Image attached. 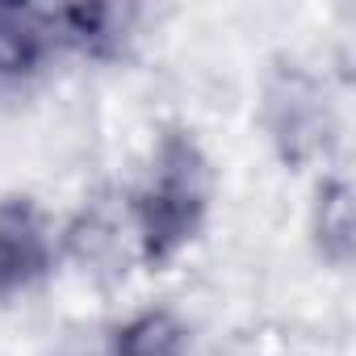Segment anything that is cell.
<instances>
[{
	"instance_id": "cell-1",
	"label": "cell",
	"mask_w": 356,
	"mask_h": 356,
	"mask_svg": "<svg viewBox=\"0 0 356 356\" xmlns=\"http://www.w3.org/2000/svg\"><path fill=\"white\" fill-rule=\"evenodd\" d=\"M214 206V168L193 130H163L134 189V243L147 268L176 264L206 231Z\"/></svg>"
},
{
	"instance_id": "cell-2",
	"label": "cell",
	"mask_w": 356,
	"mask_h": 356,
	"mask_svg": "<svg viewBox=\"0 0 356 356\" xmlns=\"http://www.w3.org/2000/svg\"><path fill=\"white\" fill-rule=\"evenodd\" d=\"M55 268V227L47 210L26 197H0V306L38 289Z\"/></svg>"
},
{
	"instance_id": "cell-3",
	"label": "cell",
	"mask_w": 356,
	"mask_h": 356,
	"mask_svg": "<svg viewBox=\"0 0 356 356\" xmlns=\"http://www.w3.org/2000/svg\"><path fill=\"white\" fill-rule=\"evenodd\" d=\"M51 13L34 5H0V92H17L42 76L55 55Z\"/></svg>"
},
{
	"instance_id": "cell-4",
	"label": "cell",
	"mask_w": 356,
	"mask_h": 356,
	"mask_svg": "<svg viewBox=\"0 0 356 356\" xmlns=\"http://www.w3.org/2000/svg\"><path fill=\"white\" fill-rule=\"evenodd\" d=\"M47 13H51L55 47L97 63L118 59L134 34V9L126 5H63Z\"/></svg>"
},
{
	"instance_id": "cell-5",
	"label": "cell",
	"mask_w": 356,
	"mask_h": 356,
	"mask_svg": "<svg viewBox=\"0 0 356 356\" xmlns=\"http://www.w3.org/2000/svg\"><path fill=\"white\" fill-rule=\"evenodd\" d=\"M323 122H327L323 97L310 84V76L285 72L268 84V130H273V138L281 143V151L289 159H302L314 147Z\"/></svg>"
},
{
	"instance_id": "cell-6",
	"label": "cell",
	"mask_w": 356,
	"mask_h": 356,
	"mask_svg": "<svg viewBox=\"0 0 356 356\" xmlns=\"http://www.w3.org/2000/svg\"><path fill=\"white\" fill-rule=\"evenodd\" d=\"M109 356H189V327L163 306L134 310L109 331Z\"/></svg>"
},
{
	"instance_id": "cell-7",
	"label": "cell",
	"mask_w": 356,
	"mask_h": 356,
	"mask_svg": "<svg viewBox=\"0 0 356 356\" xmlns=\"http://www.w3.org/2000/svg\"><path fill=\"white\" fill-rule=\"evenodd\" d=\"M310 235L323 260H331L335 268H343L352 260V189L343 176L318 185L314 193V210H310Z\"/></svg>"
}]
</instances>
